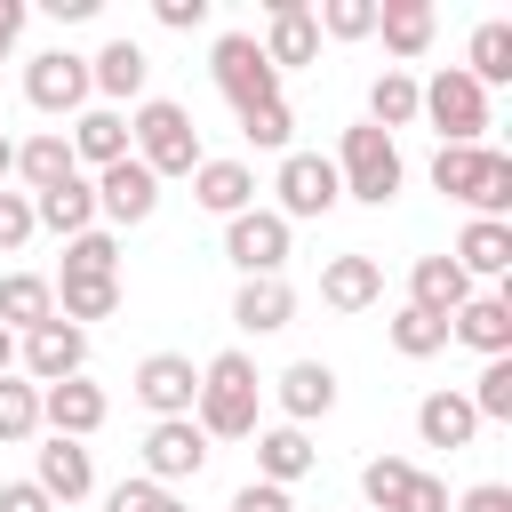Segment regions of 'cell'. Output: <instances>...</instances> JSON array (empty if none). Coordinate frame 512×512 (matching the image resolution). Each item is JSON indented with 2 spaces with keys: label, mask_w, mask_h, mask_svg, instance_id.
Returning <instances> with one entry per match:
<instances>
[{
  "label": "cell",
  "mask_w": 512,
  "mask_h": 512,
  "mask_svg": "<svg viewBox=\"0 0 512 512\" xmlns=\"http://www.w3.org/2000/svg\"><path fill=\"white\" fill-rule=\"evenodd\" d=\"M88 96H96V88H88V56L48 48V56H32V64H24V104H32V112L64 120V112H80Z\"/></svg>",
  "instance_id": "obj_7"
},
{
  "label": "cell",
  "mask_w": 512,
  "mask_h": 512,
  "mask_svg": "<svg viewBox=\"0 0 512 512\" xmlns=\"http://www.w3.org/2000/svg\"><path fill=\"white\" fill-rule=\"evenodd\" d=\"M312 464H320V448H312L296 424H272V432H256V480H272V488H296Z\"/></svg>",
  "instance_id": "obj_27"
},
{
  "label": "cell",
  "mask_w": 512,
  "mask_h": 512,
  "mask_svg": "<svg viewBox=\"0 0 512 512\" xmlns=\"http://www.w3.org/2000/svg\"><path fill=\"white\" fill-rule=\"evenodd\" d=\"M208 72H216V88H224V104H232V112H256V104H272V96H280V72L264 64L256 32H224V40H216V56H208Z\"/></svg>",
  "instance_id": "obj_5"
},
{
  "label": "cell",
  "mask_w": 512,
  "mask_h": 512,
  "mask_svg": "<svg viewBox=\"0 0 512 512\" xmlns=\"http://www.w3.org/2000/svg\"><path fill=\"white\" fill-rule=\"evenodd\" d=\"M448 512H512V488H504V480H480V488H464Z\"/></svg>",
  "instance_id": "obj_47"
},
{
  "label": "cell",
  "mask_w": 512,
  "mask_h": 512,
  "mask_svg": "<svg viewBox=\"0 0 512 512\" xmlns=\"http://www.w3.org/2000/svg\"><path fill=\"white\" fill-rule=\"evenodd\" d=\"M472 432H480V416H472L464 392H424L416 400V440L424 448H448L456 456V448H472Z\"/></svg>",
  "instance_id": "obj_23"
},
{
  "label": "cell",
  "mask_w": 512,
  "mask_h": 512,
  "mask_svg": "<svg viewBox=\"0 0 512 512\" xmlns=\"http://www.w3.org/2000/svg\"><path fill=\"white\" fill-rule=\"evenodd\" d=\"M272 192H280V224H296V216H328L336 200H344V184H336V160H320V152H280V176H272Z\"/></svg>",
  "instance_id": "obj_6"
},
{
  "label": "cell",
  "mask_w": 512,
  "mask_h": 512,
  "mask_svg": "<svg viewBox=\"0 0 512 512\" xmlns=\"http://www.w3.org/2000/svg\"><path fill=\"white\" fill-rule=\"evenodd\" d=\"M240 136H248L256 152H288V136H296V112H288V96H272V104L240 112Z\"/></svg>",
  "instance_id": "obj_40"
},
{
  "label": "cell",
  "mask_w": 512,
  "mask_h": 512,
  "mask_svg": "<svg viewBox=\"0 0 512 512\" xmlns=\"http://www.w3.org/2000/svg\"><path fill=\"white\" fill-rule=\"evenodd\" d=\"M8 368H16V336L0 328V376H8Z\"/></svg>",
  "instance_id": "obj_53"
},
{
  "label": "cell",
  "mask_w": 512,
  "mask_h": 512,
  "mask_svg": "<svg viewBox=\"0 0 512 512\" xmlns=\"http://www.w3.org/2000/svg\"><path fill=\"white\" fill-rule=\"evenodd\" d=\"M256 48H264V64H272V72L312 64V56H320V24H312V8H304V0H272V8H264V40H256Z\"/></svg>",
  "instance_id": "obj_13"
},
{
  "label": "cell",
  "mask_w": 512,
  "mask_h": 512,
  "mask_svg": "<svg viewBox=\"0 0 512 512\" xmlns=\"http://www.w3.org/2000/svg\"><path fill=\"white\" fill-rule=\"evenodd\" d=\"M504 208H512V160H504V152H488V168H480V192H472V216L504 224Z\"/></svg>",
  "instance_id": "obj_42"
},
{
  "label": "cell",
  "mask_w": 512,
  "mask_h": 512,
  "mask_svg": "<svg viewBox=\"0 0 512 512\" xmlns=\"http://www.w3.org/2000/svg\"><path fill=\"white\" fill-rule=\"evenodd\" d=\"M8 176H16V144L0 136V184H8Z\"/></svg>",
  "instance_id": "obj_52"
},
{
  "label": "cell",
  "mask_w": 512,
  "mask_h": 512,
  "mask_svg": "<svg viewBox=\"0 0 512 512\" xmlns=\"http://www.w3.org/2000/svg\"><path fill=\"white\" fill-rule=\"evenodd\" d=\"M312 24H320L328 40H368V32H376V0H320Z\"/></svg>",
  "instance_id": "obj_41"
},
{
  "label": "cell",
  "mask_w": 512,
  "mask_h": 512,
  "mask_svg": "<svg viewBox=\"0 0 512 512\" xmlns=\"http://www.w3.org/2000/svg\"><path fill=\"white\" fill-rule=\"evenodd\" d=\"M16 176H24V192H48V184L80 176V168H72V144H64V128H40V136H24V144H16Z\"/></svg>",
  "instance_id": "obj_30"
},
{
  "label": "cell",
  "mask_w": 512,
  "mask_h": 512,
  "mask_svg": "<svg viewBox=\"0 0 512 512\" xmlns=\"http://www.w3.org/2000/svg\"><path fill=\"white\" fill-rule=\"evenodd\" d=\"M24 40V0H0V56Z\"/></svg>",
  "instance_id": "obj_50"
},
{
  "label": "cell",
  "mask_w": 512,
  "mask_h": 512,
  "mask_svg": "<svg viewBox=\"0 0 512 512\" xmlns=\"http://www.w3.org/2000/svg\"><path fill=\"white\" fill-rule=\"evenodd\" d=\"M32 232H40L32 224V192H0V256H16Z\"/></svg>",
  "instance_id": "obj_44"
},
{
  "label": "cell",
  "mask_w": 512,
  "mask_h": 512,
  "mask_svg": "<svg viewBox=\"0 0 512 512\" xmlns=\"http://www.w3.org/2000/svg\"><path fill=\"white\" fill-rule=\"evenodd\" d=\"M40 424H48L56 440H88V432L104 424V384H88V376L40 384Z\"/></svg>",
  "instance_id": "obj_16"
},
{
  "label": "cell",
  "mask_w": 512,
  "mask_h": 512,
  "mask_svg": "<svg viewBox=\"0 0 512 512\" xmlns=\"http://www.w3.org/2000/svg\"><path fill=\"white\" fill-rule=\"evenodd\" d=\"M152 16L168 32H192V24H208V0H152Z\"/></svg>",
  "instance_id": "obj_48"
},
{
  "label": "cell",
  "mask_w": 512,
  "mask_h": 512,
  "mask_svg": "<svg viewBox=\"0 0 512 512\" xmlns=\"http://www.w3.org/2000/svg\"><path fill=\"white\" fill-rule=\"evenodd\" d=\"M272 400H280V416L304 432L312 416L336 408V368H328V360H288V368L272 376Z\"/></svg>",
  "instance_id": "obj_15"
},
{
  "label": "cell",
  "mask_w": 512,
  "mask_h": 512,
  "mask_svg": "<svg viewBox=\"0 0 512 512\" xmlns=\"http://www.w3.org/2000/svg\"><path fill=\"white\" fill-rule=\"evenodd\" d=\"M224 512H296V504H288V488L248 480V488H232V504H224Z\"/></svg>",
  "instance_id": "obj_45"
},
{
  "label": "cell",
  "mask_w": 512,
  "mask_h": 512,
  "mask_svg": "<svg viewBox=\"0 0 512 512\" xmlns=\"http://www.w3.org/2000/svg\"><path fill=\"white\" fill-rule=\"evenodd\" d=\"M200 464H208V432L192 416H160L144 432V480L176 488V480H200Z\"/></svg>",
  "instance_id": "obj_11"
},
{
  "label": "cell",
  "mask_w": 512,
  "mask_h": 512,
  "mask_svg": "<svg viewBox=\"0 0 512 512\" xmlns=\"http://www.w3.org/2000/svg\"><path fill=\"white\" fill-rule=\"evenodd\" d=\"M472 296V280L456 272V256H416L408 264V304L432 312V320H456V304Z\"/></svg>",
  "instance_id": "obj_22"
},
{
  "label": "cell",
  "mask_w": 512,
  "mask_h": 512,
  "mask_svg": "<svg viewBox=\"0 0 512 512\" xmlns=\"http://www.w3.org/2000/svg\"><path fill=\"white\" fill-rule=\"evenodd\" d=\"M104 512H184V504H176V488H160V480H120V488L104 496Z\"/></svg>",
  "instance_id": "obj_43"
},
{
  "label": "cell",
  "mask_w": 512,
  "mask_h": 512,
  "mask_svg": "<svg viewBox=\"0 0 512 512\" xmlns=\"http://www.w3.org/2000/svg\"><path fill=\"white\" fill-rule=\"evenodd\" d=\"M72 168H112V160H128V120L112 112V104H96V112H80L72 120Z\"/></svg>",
  "instance_id": "obj_24"
},
{
  "label": "cell",
  "mask_w": 512,
  "mask_h": 512,
  "mask_svg": "<svg viewBox=\"0 0 512 512\" xmlns=\"http://www.w3.org/2000/svg\"><path fill=\"white\" fill-rule=\"evenodd\" d=\"M40 320H56V288H48L40 272H8V280H0V328H8V336H32Z\"/></svg>",
  "instance_id": "obj_28"
},
{
  "label": "cell",
  "mask_w": 512,
  "mask_h": 512,
  "mask_svg": "<svg viewBox=\"0 0 512 512\" xmlns=\"http://www.w3.org/2000/svg\"><path fill=\"white\" fill-rule=\"evenodd\" d=\"M56 280H120V240L96 224V232H80V240H64V272Z\"/></svg>",
  "instance_id": "obj_35"
},
{
  "label": "cell",
  "mask_w": 512,
  "mask_h": 512,
  "mask_svg": "<svg viewBox=\"0 0 512 512\" xmlns=\"http://www.w3.org/2000/svg\"><path fill=\"white\" fill-rule=\"evenodd\" d=\"M224 256L240 264V280H280V264H288V224H280L272 208H240V216L224 224Z\"/></svg>",
  "instance_id": "obj_8"
},
{
  "label": "cell",
  "mask_w": 512,
  "mask_h": 512,
  "mask_svg": "<svg viewBox=\"0 0 512 512\" xmlns=\"http://www.w3.org/2000/svg\"><path fill=\"white\" fill-rule=\"evenodd\" d=\"M376 32H384V48H392L400 64H416V56L432 48V0H384V8H376Z\"/></svg>",
  "instance_id": "obj_29"
},
{
  "label": "cell",
  "mask_w": 512,
  "mask_h": 512,
  "mask_svg": "<svg viewBox=\"0 0 512 512\" xmlns=\"http://www.w3.org/2000/svg\"><path fill=\"white\" fill-rule=\"evenodd\" d=\"M192 200L232 224L240 208H256V168H248V160H200V168H192Z\"/></svg>",
  "instance_id": "obj_18"
},
{
  "label": "cell",
  "mask_w": 512,
  "mask_h": 512,
  "mask_svg": "<svg viewBox=\"0 0 512 512\" xmlns=\"http://www.w3.org/2000/svg\"><path fill=\"white\" fill-rule=\"evenodd\" d=\"M48 16L56 24H80V16H96V0H48Z\"/></svg>",
  "instance_id": "obj_51"
},
{
  "label": "cell",
  "mask_w": 512,
  "mask_h": 512,
  "mask_svg": "<svg viewBox=\"0 0 512 512\" xmlns=\"http://www.w3.org/2000/svg\"><path fill=\"white\" fill-rule=\"evenodd\" d=\"M128 152L168 184V176H192V168H200V128H192V112H184V104L144 96V104H136V120H128Z\"/></svg>",
  "instance_id": "obj_2"
},
{
  "label": "cell",
  "mask_w": 512,
  "mask_h": 512,
  "mask_svg": "<svg viewBox=\"0 0 512 512\" xmlns=\"http://www.w3.org/2000/svg\"><path fill=\"white\" fill-rule=\"evenodd\" d=\"M160 208V176L128 152V160H112V168H96V216H112V224H144Z\"/></svg>",
  "instance_id": "obj_12"
},
{
  "label": "cell",
  "mask_w": 512,
  "mask_h": 512,
  "mask_svg": "<svg viewBox=\"0 0 512 512\" xmlns=\"http://www.w3.org/2000/svg\"><path fill=\"white\" fill-rule=\"evenodd\" d=\"M464 400H472L480 424H512V352H504V360H480V376H472Z\"/></svg>",
  "instance_id": "obj_37"
},
{
  "label": "cell",
  "mask_w": 512,
  "mask_h": 512,
  "mask_svg": "<svg viewBox=\"0 0 512 512\" xmlns=\"http://www.w3.org/2000/svg\"><path fill=\"white\" fill-rule=\"evenodd\" d=\"M128 392L152 408V424H160V416H192V400H200V368H192L184 352H144L136 376H128Z\"/></svg>",
  "instance_id": "obj_10"
},
{
  "label": "cell",
  "mask_w": 512,
  "mask_h": 512,
  "mask_svg": "<svg viewBox=\"0 0 512 512\" xmlns=\"http://www.w3.org/2000/svg\"><path fill=\"white\" fill-rule=\"evenodd\" d=\"M400 176H408L400 144H392L384 128L352 120V128H344V144H336V184H344V200H368V208H384V200L400 192Z\"/></svg>",
  "instance_id": "obj_3"
},
{
  "label": "cell",
  "mask_w": 512,
  "mask_h": 512,
  "mask_svg": "<svg viewBox=\"0 0 512 512\" xmlns=\"http://www.w3.org/2000/svg\"><path fill=\"white\" fill-rule=\"evenodd\" d=\"M0 512H56V504H48L32 480H8V488H0Z\"/></svg>",
  "instance_id": "obj_49"
},
{
  "label": "cell",
  "mask_w": 512,
  "mask_h": 512,
  "mask_svg": "<svg viewBox=\"0 0 512 512\" xmlns=\"http://www.w3.org/2000/svg\"><path fill=\"white\" fill-rule=\"evenodd\" d=\"M408 480H416V464H408V456H368V464H360V496H368L376 512H400Z\"/></svg>",
  "instance_id": "obj_38"
},
{
  "label": "cell",
  "mask_w": 512,
  "mask_h": 512,
  "mask_svg": "<svg viewBox=\"0 0 512 512\" xmlns=\"http://www.w3.org/2000/svg\"><path fill=\"white\" fill-rule=\"evenodd\" d=\"M32 224H40V232H64V240L96 232V184H88V176H64V184L32 192Z\"/></svg>",
  "instance_id": "obj_19"
},
{
  "label": "cell",
  "mask_w": 512,
  "mask_h": 512,
  "mask_svg": "<svg viewBox=\"0 0 512 512\" xmlns=\"http://www.w3.org/2000/svg\"><path fill=\"white\" fill-rule=\"evenodd\" d=\"M32 488H40L48 504H80V496L96 488V464H88V448H80V440H56V432H48V448H40V472H32Z\"/></svg>",
  "instance_id": "obj_20"
},
{
  "label": "cell",
  "mask_w": 512,
  "mask_h": 512,
  "mask_svg": "<svg viewBox=\"0 0 512 512\" xmlns=\"http://www.w3.org/2000/svg\"><path fill=\"white\" fill-rule=\"evenodd\" d=\"M48 288H56V320H72V328L120 312V280H48Z\"/></svg>",
  "instance_id": "obj_33"
},
{
  "label": "cell",
  "mask_w": 512,
  "mask_h": 512,
  "mask_svg": "<svg viewBox=\"0 0 512 512\" xmlns=\"http://www.w3.org/2000/svg\"><path fill=\"white\" fill-rule=\"evenodd\" d=\"M256 400H264V376L248 352H216L200 368V400H192V424L208 440H248L256 432Z\"/></svg>",
  "instance_id": "obj_1"
},
{
  "label": "cell",
  "mask_w": 512,
  "mask_h": 512,
  "mask_svg": "<svg viewBox=\"0 0 512 512\" xmlns=\"http://www.w3.org/2000/svg\"><path fill=\"white\" fill-rule=\"evenodd\" d=\"M416 120H432L440 144H480L488 136V88L464 64H448V72L416 80Z\"/></svg>",
  "instance_id": "obj_4"
},
{
  "label": "cell",
  "mask_w": 512,
  "mask_h": 512,
  "mask_svg": "<svg viewBox=\"0 0 512 512\" xmlns=\"http://www.w3.org/2000/svg\"><path fill=\"white\" fill-rule=\"evenodd\" d=\"M480 168H488V144H440V152H432V192H448V200H464V208H472Z\"/></svg>",
  "instance_id": "obj_32"
},
{
  "label": "cell",
  "mask_w": 512,
  "mask_h": 512,
  "mask_svg": "<svg viewBox=\"0 0 512 512\" xmlns=\"http://www.w3.org/2000/svg\"><path fill=\"white\" fill-rule=\"evenodd\" d=\"M296 320V288L288 280H240V296H232V328H248V336H280Z\"/></svg>",
  "instance_id": "obj_26"
},
{
  "label": "cell",
  "mask_w": 512,
  "mask_h": 512,
  "mask_svg": "<svg viewBox=\"0 0 512 512\" xmlns=\"http://www.w3.org/2000/svg\"><path fill=\"white\" fill-rule=\"evenodd\" d=\"M16 360H24V384L88 376V328H72V320H40L32 336H16Z\"/></svg>",
  "instance_id": "obj_9"
},
{
  "label": "cell",
  "mask_w": 512,
  "mask_h": 512,
  "mask_svg": "<svg viewBox=\"0 0 512 512\" xmlns=\"http://www.w3.org/2000/svg\"><path fill=\"white\" fill-rule=\"evenodd\" d=\"M40 432V384H24L16 368L0 376V440H32Z\"/></svg>",
  "instance_id": "obj_39"
},
{
  "label": "cell",
  "mask_w": 512,
  "mask_h": 512,
  "mask_svg": "<svg viewBox=\"0 0 512 512\" xmlns=\"http://www.w3.org/2000/svg\"><path fill=\"white\" fill-rule=\"evenodd\" d=\"M376 296H384V264H376L368 248H344V256L320 264V304H328V312H368Z\"/></svg>",
  "instance_id": "obj_14"
},
{
  "label": "cell",
  "mask_w": 512,
  "mask_h": 512,
  "mask_svg": "<svg viewBox=\"0 0 512 512\" xmlns=\"http://www.w3.org/2000/svg\"><path fill=\"white\" fill-rule=\"evenodd\" d=\"M416 120V72H400V64H384L376 80H368V128H408Z\"/></svg>",
  "instance_id": "obj_31"
},
{
  "label": "cell",
  "mask_w": 512,
  "mask_h": 512,
  "mask_svg": "<svg viewBox=\"0 0 512 512\" xmlns=\"http://www.w3.org/2000/svg\"><path fill=\"white\" fill-rule=\"evenodd\" d=\"M144 80H152V56H144L136 40H104V48L88 56V88H96V96H112V104L144 96Z\"/></svg>",
  "instance_id": "obj_21"
},
{
  "label": "cell",
  "mask_w": 512,
  "mask_h": 512,
  "mask_svg": "<svg viewBox=\"0 0 512 512\" xmlns=\"http://www.w3.org/2000/svg\"><path fill=\"white\" fill-rule=\"evenodd\" d=\"M464 72H472L480 88H504V80H512V24H504V16H488V24L472 32V56H464Z\"/></svg>",
  "instance_id": "obj_34"
},
{
  "label": "cell",
  "mask_w": 512,
  "mask_h": 512,
  "mask_svg": "<svg viewBox=\"0 0 512 512\" xmlns=\"http://www.w3.org/2000/svg\"><path fill=\"white\" fill-rule=\"evenodd\" d=\"M448 256H456V272H464V280H504V272H512V224L472 216V224H464V240H456Z\"/></svg>",
  "instance_id": "obj_25"
},
{
  "label": "cell",
  "mask_w": 512,
  "mask_h": 512,
  "mask_svg": "<svg viewBox=\"0 0 512 512\" xmlns=\"http://www.w3.org/2000/svg\"><path fill=\"white\" fill-rule=\"evenodd\" d=\"M400 512H448V480L440 472H416L408 496H400Z\"/></svg>",
  "instance_id": "obj_46"
},
{
  "label": "cell",
  "mask_w": 512,
  "mask_h": 512,
  "mask_svg": "<svg viewBox=\"0 0 512 512\" xmlns=\"http://www.w3.org/2000/svg\"><path fill=\"white\" fill-rule=\"evenodd\" d=\"M384 336H392L400 360H432V352H448V320H432V312H416V304H400Z\"/></svg>",
  "instance_id": "obj_36"
},
{
  "label": "cell",
  "mask_w": 512,
  "mask_h": 512,
  "mask_svg": "<svg viewBox=\"0 0 512 512\" xmlns=\"http://www.w3.org/2000/svg\"><path fill=\"white\" fill-rule=\"evenodd\" d=\"M456 344H472L480 360H504L512 352V296H464L456 320H448Z\"/></svg>",
  "instance_id": "obj_17"
}]
</instances>
